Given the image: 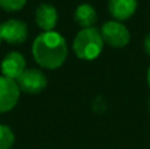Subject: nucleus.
<instances>
[{
	"label": "nucleus",
	"instance_id": "f257e3e1",
	"mask_svg": "<svg viewBox=\"0 0 150 149\" xmlns=\"http://www.w3.org/2000/svg\"><path fill=\"white\" fill-rule=\"evenodd\" d=\"M32 53L38 66L54 70L61 67L67 58V42L58 32H42L33 41Z\"/></svg>",
	"mask_w": 150,
	"mask_h": 149
},
{
	"label": "nucleus",
	"instance_id": "f03ea898",
	"mask_svg": "<svg viewBox=\"0 0 150 149\" xmlns=\"http://www.w3.org/2000/svg\"><path fill=\"white\" fill-rule=\"evenodd\" d=\"M104 48L103 37L100 31L95 26L83 28L75 36L73 41V49L78 58L84 61H92L100 55Z\"/></svg>",
	"mask_w": 150,
	"mask_h": 149
},
{
	"label": "nucleus",
	"instance_id": "7ed1b4c3",
	"mask_svg": "<svg viewBox=\"0 0 150 149\" xmlns=\"http://www.w3.org/2000/svg\"><path fill=\"white\" fill-rule=\"evenodd\" d=\"M100 34L104 44H108L112 48H124L130 41L129 31L121 21L111 20L104 23L101 25Z\"/></svg>",
	"mask_w": 150,
	"mask_h": 149
},
{
	"label": "nucleus",
	"instance_id": "20e7f679",
	"mask_svg": "<svg viewBox=\"0 0 150 149\" xmlns=\"http://www.w3.org/2000/svg\"><path fill=\"white\" fill-rule=\"evenodd\" d=\"M17 86L20 91L25 94L36 95L40 94L46 87L47 78L38 69H26L23 74L17 78Z\"/></svg>",
	"mask_w": 150,
	"mask_h": 149
},
{
	"label": "nucleus",
	"instance_id": "39448f33",
	"mask_svg": "<svg viewBox=\"0 0 150 149\" xmlns=\"http://www.w3.org/2000/svg\"><path fill=\"white\" fill-rule=\"evenodd\" d=\"M0 36L8 44L20 45L28 38V25L23 20L9 18L0 24Z\"/></svg>",
	"mask_w": 150,
	"mask_h": 149
},
{
	"label": "nucleus",
	"instance_id": "423d86ee",
	"mask_svg": "<svg viewBox=\"0 0 150 149\" xmlns=\"http://www.w3.org/2000/svg\"><path fill=\"white\" fill-rule=\"evenodd\" d=\"M20 89L17 82L4 75H0V114L15 108L20 98Z\"/></svg>",
	"mask_w": 150,
	"mask_h": 149
},
{
	"label": "nucleus",
	"instance_id": "0eeeda50",
	"mask_svg": "<svg viewBox=\"0 0 150 149\" xmlns=\"http://www.w3.org/2000/svg\"><path fill=\"white\" fill-rule=\"evenodd\" d=\"M0 69H1V73L4 77L17 81L18 77L26 70L25 58L18 52H9L3 58Z\"/></svg>",
	"mask_w": 150,
	"mask_h": 149
},
{
	"label": "nucleus",
	"instance_id": "6e6552de",
	"mask_svg": "<svg viewBox=\"0 0 150 149\" xmlns=\"http://www.w3.org/2000/svg\"><path fill=\"white\" fill-rule=\"evenodd\" d=\"M34 20L38 25L40 29L44 32H52L54 31L58 21V12L57 8L52 4L42 3L37 7L36 13H34Z\"/></svg>",
	"mask_w": 150,
	"mask_h": 149
},
{
	"label": "nucleus",
	"instance_id": "1a4fd4ad",
	"mask_svg": "<svg viewBox=\"0 0 150 149\" xmlns=\"http://www.w3.org/2000/svg\"><path fill=\"white\" fill-rule=\"evenodd\" d=\"M137 9V0H109L108 11L116 21L130 18Z\"/></svg>",
	"mask_w": 150,
	"mask_h": 149
},
{
	"label": "nucleus",
	"instance_id": "9d476101",
	"mask_svg": "<svg viewBox=\"0 0 150 149\" xmlns=\"http://www.w3.org/2000/svg\"><path fill=\"white\" fill-rule=\"evenodd\" d=\"M74 20L79 26L83 28H92L93 24L98 21V13H96L95 8L91 4H80L75 9L74 13Z\"/></svg>",
	"mask_w": 150,
	"mask_h": 149
},
{
	"label": "nucleus",
	"instance_id": "9b49d317",
	"mask_svg": "<svg viewBox=\"0 0 150 149\" xmlns=\"http://www.w3.org/2000/svg\"><path fill=\"white\" fill-rule=\"evenodd\" d=\"M15 144V133L5 124H0V149H11Z\"/></svg>",
	"mask_w": 150,
	"mask_h": 149
},
{
	"label": "nucleus",
	"instance_id": "f8f14e48",
	"mask_svg": "<svg viewBox=\"0 0 150 149\" xmlns=\"http://www.w3.org/2000/svg\"><path fill=\"white\" fill-rule=\"evenodd\" d=\"M26 0H0V8L5 12H18L23 9Z\"/></svg>",
	"mask_w": 150,
	"mask_h": 149
},
{
	"label": "nucleus",
	"instance_id": "ddd939ff",
	"mask_svg": "<svg viewBox=\"0 0 150 149\" xmlns=\"http://www.w3.org/2000/svg\"><path fill=\"white\" fill-rule=\"evenodd\" d=\"M144 49H145V53L150 57V33L145 37L144 40Z\"/></svg>",
	"mask_w": 150,
	"mask_h": 149
},
{
	"label": "nucleus",
	"instance_id": "4468645a",
	"mask_svg": "<svg viewBox=\"0 0 150 149\" xmlns=\"http://www.w3.org/2000/svg\"><path fill=\"white\" fill-rule=\"evenodd\" d=\"M146 79H148V84H149V87H150V66H149V69H148V75H146Z\"/></svg>",
	"mask_w": 150,
	"mask_h": 149
},
{
	"label": "nucleus",
	"instance_id": "2eb2a0df",
	"mask_svg": "<svg viewBox=\"0 0 150 149\" xmlns=\"http://www.w3.org/2000/svg\"><path fill=\"white\" fill-rule=\"evenodd\" d=\"M0 42H1V36H0Z\"/></svg>",
	"mask_w": 150,
	"mask_h": 149
}]
</instances>
